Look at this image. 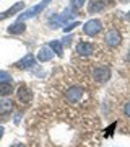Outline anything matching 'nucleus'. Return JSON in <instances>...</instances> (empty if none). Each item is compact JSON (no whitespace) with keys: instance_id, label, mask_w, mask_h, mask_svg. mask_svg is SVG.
I'll list each match as a JSON object with an SVG mask.
<instances>
[{"instance_id":"obj_18","label":"nucleus","mask_w":130,"mask_h":147,"mask_svg":"<svg viewBox=\"0 0 130 147\" xmlns=\"http://www.w3.org/2000/svg\"><path fill=\"white\" fill-rule=\"evenodd\" d=\"M83 5H85V0H72V7L75 10H80Z\"/></svg>"},{"instance_id":"obj_23","label":"nucleus","mask_w":130,"mask_h":147,"mask_svg":"<svg viewBox=\"0 0 130 147\" xmlns=\"http://www.w3.org/2000/svg\"><path fill=\"white\" fill-rule=\"evenodd\" d=\"M127 59H129V62H130V49H129V54H127Z\"/></svg>"},{"instance_id":"obj_25","label":"nucleus","mask_w":130,"mask_h":147,"mask_svg":"<svg viewBox=\"0 0 130 147\" xmlns=\"http://www.w3.org/2000/svg\"><path fill=\"white\" fill-rule=\"evenodd\" d=\"M120 2H129V0H120Z\"/></svg>"},{"instance_id":"obj_21","label":"nucleus","mask_w":130,"mask_h":147,"mask_svg":"<svg viewBox=\"0 0 130 147\" xmlns=\"http://www.w3.org/2000/svg\"><path fill=\"white\" fill-rule=\"evenodd\" d=\"M10 147H26V144H21V142H18V144H13V146Z\"/></svg>"},{"instance_id":"obj_4","label":"nucleus","mask_w":130,"mask_h":147,"mask_svg":"<svg viewBox=\"0 0 130 147\" xmlns=\"http://www.w3.org/2000/svg\"><path fill=\"white\" fill-rule=\"evenodd\" d=\"M120 41H122V36L117 30H109L106 33V44L109 47H117L120 44Z\"/></svg>"},{"instance_id":"obj_11","label":"nucleus","mask_w":130,"mask_h":147,"mask_svg":"<svg viewBox=\"0 0 130 147\" xmlns=\"http://www.w3.org/2000/svg\"><path fill=\"white\" fill-rule=\"evenodd\" d=\"M26 31V23L25 21H16L13 25L8 26V33L10 34H21V33Z\"/></svg>"},{"instance_id":"obj_17","label":"nucleus","mask_w":130,"mask_h":147,"mask_svg":"<svg viewBox=\"0 0 130 147\" xmlns=\"http://www.w3.org/2000/svg\"><path fill=\"white\" fill-rule=\"evenodd\" d=\"M77 26H80V23H78V21L68 23V25H65V26H63V31H65V33H68V31H72V30H75Z\"/></svg>"},{"instance_id":"obj_12","label":"nucleus","mask_w":130,"mask_h":147,"mask_svg":"<svg viewBox=\"0 0 130 147\" xmlns=\"http://www.w3.org/2000/svg\"><path fill=\"white\" fill-rule=\"evenodd\" d=\"M13 111V101L8 98H2L0 100V115H10Z\"/></svg>"},{"instance_id":"obj_14","label":"nucleus","mask_w":130,"mask_h":147,"mask_svg":"<svg viewBox=\"0 0 130 147\" xmlns=\"http://www.w3.org/2000/svg\"><path fill=\"white\" fill-rule=\"evenodd\" d=\"M47 46L51 47V49H52L55 54H57L59 57H62V54H63V44H62L60 41H51Z\"/></svg>"},{"instance_id":"obj_10","label":"nucleus","mask_w":130,"mask_h":147,"mask_svg":"<svg viewBox=\"0 0 130 147\" xmlns=\"http://www.w3.org/2000/svg\"><path fill=\"white\" fill-rule=\"evenodd\" d=\"M104 8H106V3H104L103 0H89V3H88L89 13H99V11H103Z\"/></svg>"},{"instance_id":"obj_15","label":"nucleus","mask_w":130,"mask_h":147,"mask_svg":"<svg viewBox=\"0 0 130 147\" xmlns=\"http://www.w3.org/2000/svg\"><path fill=\"white\" fill-rule=\"evenodd\" d=\"M10 93H13L11 84H0V96H8Z\"/></svg>"},{"instance_id":"obj_6","label":"nucleus","mask_w":130,"mask_h":147,"mask_svg":"<svg viewBox=\"0 0 130 147\" xmlns=\"http://www.w3.org/2000/svg\"><path fill=\"white\" fill-rule=\"evenodd\" d=\"M16 95H18V100L21 101V103H29V101L33 100V92L29 87H26V85H21L20 88H18V92H16Z\"/></svg>"},{"instance_id":"obj_22","label":"nucleus","mask_w":130,"mask_h":147,"mask_svg":"<svg viewBox=\"0 0 130 147\" xmlns=\"http://www.w3.org/2000/svg\"><path fill=\"white\" fill-rule=\"evenodd\" d=\"M3 132H5V129H3V127L0 126V139H2V137H3Z\"/></svg>"},{"instance_id":"obj_13","label":"nucleus","mask_w":130,"mask_h":147,"mask_svg":"<svg viewBox=\"0 0 130 147\" xmlns=\"http://www.w3.org/2000/svg\"><path fill=\"white\" fill-rule=\"evenodd\" d=\"M73 16H75V13H72V10H70V8H67V10L63 11L62 15L57 16V18H59V23H60V26H62V25H67V23L72 20Z\"/></svg>"},{"instance_id":"obj_1","label":"nucleus","mask_w":130,"mask_h":147,"mask_svg":"<svg viewBox=\"0 0 130 147\" xmlns=\"http://www.w3.org/2000/svg\"><path fill=\"white\" fill-rule=\"evenodd\" d=\"M51 3V0H41V3H37V5H34L33 8H29L28 11H25L23 15L18 16V21H25V20H29V18H34L36 15H39L44 8H46L47 5Z\"/></svg>"},{"instance_id":"obj_20","label":"nucleus","mask_w":130,"mask_h":147,"mask_svg":"<svg viewBox=\"0 0 130 147\" xmlns=\"http://www.w3.org/2000/svg\"><path fill=\"white\" fill-rule=\"evenodd\" d=\"M5 18H8V16H7L5 11H2V13H0V21H2V20H5Z\"/></svg>"},{"instance_id":"obj_5","label":"nucleus","mask_w":130,"mask_h":147,"mask_svg":"<svg viewBox=\"0 0 130 147\" xmlns=\"http://www.w3.org/2000/svg\"><path fill=\"white\" fill-rule=\"evenodd\" d=\"M65 96H67V100L70 103H78V101L81 100V96H83V90L80 88V87H70L65 92Z\"/></svg>"},{"instance_id":"obj_24","label":"nucleus","mask_w":130,"mask_h":147,"mask_svg":"<svg viewBox=\"0 0 130 147\" xmlns=\"http://www.w3.org/2000/svg\"><path fill=\"white\" fill-rule=\"evenodd\" d=\"M127 18H129V20H130V11H129V13H127Z\"/></svg>"},{"instance_id":"obj_16","label":"nucleus","mask_w":130,"mask_h":147,"mask_svg":"<svg viewBox=\"0 0 130 147\" xmlns=\"http://www.w3.org/2000/svg\"><path fill=\"white\" fill-rule=\"evenodd\" d=\"M0 84H11V75L5 70H0Z\"/></svg>"},{"instance_id":"obj_8","label":"nucleus","mask_w":130,"mask_h":147,"mask_svg":"<svg viewBox=\"0 0 130 147\" xmlns=\"http://www.w3.org/2000/svg\"><path fill=\"white\" fill-rule=\"evenodd\" d=\"M33 65H36V59L33 54H26L23 59H20L18 62L15 64L16 69H31Z\"/></svg>"},{"instance_id":"obj_7","label":"nucleus","mask_w":130,"mask_h":147,"mask_svg":"<svg viewBox=\"0 0 130 147\" xmlns=\"http://www.w3.org/2000/svg\"><path fill=\"white\" fill-rule=\"evenodd\" d=\"M75 51H77L80 56H91L94 51V46L91 42H86V41H80L75 47Z\"/></svg>"},{"instance_id":"obj_19","label":"nucleus","mask_w":130,"mask_h":147,"mask_svg":"<svg viewBox=\"0 0 130 147\" xmlns=\"http://www.w3.org/2000/svg\"><path fill=\"white\" fill-rule=\"evenodd\" d=\"M124 113H125V116H127V118H130V101H129V103H125Z\"/></svg>"},{"instance_id":"obj_2","label":"nucleus","mask_w":130,"mask_h":147,"mask_svg":"<svg viewBox=\"0 0 130 147\" xmlns=\"http://www.w3.org/2000/svg\"><path fill=\"white\" fill-rule=\"evenodd\" d=\"M101 30H103V21L96 20V18L86 21L83 25V31H85V34H88V36H98L99 33H101Z\"/></svg>"},{"instance_id":"obj_9","label":"nucleus","mask_w":130,"mask_h":147,"mask_svg":"<svg viewBox=\"0 0 130 147\" xmlns=\"http://www.w3.org/2000/svg\"><path fill=\"white\" fill-rule=\"evenodd\" d=\"M52 56H54V51H52L49 46H42L39 49V53H37V61L39 62H47V61H51Z\"/></svg>"},{"instance_id":"obj_3","label":"nucleus","mask_w":130,"mask_h":147,"mask_svg":"<svg viewBox=\"0 0 130 147\" xmlns=\"http://www.w3.org/2000/svg\"><path fill=\"white\" fill-rule=\"evenodd\" d=\"M93 79L98 82V84H104L111 79V69L104 67V65H99V67L93 69Z\"/></svg>"}]
</instances>
